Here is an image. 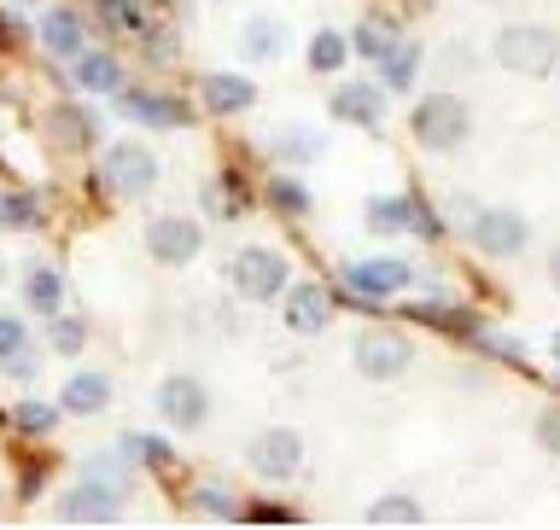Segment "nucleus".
<instances>
[{"label": "nucleus", "mask_w": 560, "mask_h": 530, "mask_svg": "<svg viewBox=\"0 0 560 530\" xmlns=\"http://www.w3.org/2000/svg\"><path fill=\"white\" fill-rule=\"evenodd\" d=\"M152 402H158V414H164V426H175V432H199L210 420V391H205V379H192V374H170L158 385Z\"/></svg>", "instance_id": "10"}, {"label": "nucleus", "mask_w": 560, "mask_h": 530, "mask_svg": "<svg viewBox=\"0 0 560 530\" xmlns=\"http://www.w3.org/2000/svg\"><path fill=\"white\" fill-rule=\"evenodd\" d=\"M94 17L112 35H135V42H147V35H152V17H147L140 0H94Z\"/></svg>", "instance_id": "26"}, {"label": "nucleus", "mask_w": 560, "mask_h": 530, "mask_svg": "<svg viewBox=\"0 0 560 530\" xmlns=\"http://www.w3.org/2000/svg\"><path fill=\"white\" fill-rule=\"evenodd\" d=\"M332 117L350 122V129H380V122H385V87L362 82V76L339 82V87H332Z\"/></svg>", "instance_id": "14"}, {"label": "nucleus", "mask_w": 560, "mask_h": 530, "mask_svg": "<svg viewBox=\"0 0 560 530\" xmlns=\"http://www.w3.org/2000/svg\"><path fill=\"white\" fill-rule=\"evenodd\" d=\"M199 251H205V227L182 216V210H164V216L147 222V257L158 269H187Z\"/></svg>", "instance_id": "7"}, {"label": "nucleus", "mask_w": 560, "mask_h": 530, "mask_svg": "<svg viewBox=\"0 0 560 530\" xmlns=\"http://www.w3.org/2000/svg\"><path fill=\"white\" fill-rule=\"evenodd\" d=\"M205 210H210V216H222V222H234L240 210H245V187L234 181V169H228L222 181L205 187Z\"/></svg>", "instance_id": "33"}, {"label": "nucleus", "mask_w": 560, "mask_h": 530, "mask_svg": "<svg viewBox=\"0 0 560 530\" xmlns=\"http://www.w3.org/2000/svg\"><path fill=\"white\" fill-rule=\"evenodd\" d=\"M490 59H497L508 76H549V70H560V30H549V24H502L497 42H490Z\"/></svg>", "instance_id": "2"}, {"label": "nucleus", "mask_w": 560, "mask_h": 530, "mask_svg": "<svg viewBox=\"0 0 560 530\" xmlns=\"http://www.w3.org/2000/svg\"><path fill=\"white\" fill-rule=\"evenodd\" d=\"M467 245L479 257H497V262H508V257H520L525 245H532V222L520 216V210H472L467 216Z\"/></svg>", "instance_id": "5"}, {"label": "nucleus", "mask_w": 560, "mask_h": 530, "mask_svg": "<svg viewBox=\"0 0 560 530\" xmlns=\"http://www.w3.org/2000/svg\"><path fill=\"white\" fill-rule=\"evenodd\" d=\"M112 99H117V111L129 117V122H147V129H187V105L175 99V94H158V87H129V82H122Z\"/></svg>", "instance_id": "12"}, {"label": "nucleus", "mask_w": 560, "mask_h": 530, "mask_svg": "<svg viewBox=\"0 0 560 530\" xmlns=\"http://www.w3.org/2000/svg\"><path fill=\"white\" fill-rule=\"evenodd\" d=\"M397 42H402V35H397V17H392V12H368L362 24L350 30V52H357V59H368V64H380Z\"/></svg>", "instance_id": "21"}, {"label": "nucleus", "mask_w": 560, "mask_h": 530, "mask_svg": "<svg viewBox=\"0 0 560 530\" xmlns=\"http://www.w3.org/2000/svg\"><path fill=\"white\" fill-rule=\"evenodd\" d=\"M287 47H292L287 17H245V30H240V59H245V64L287 59Z\"/></svg>", "instance_id": "19"}, {"label": "nucleus", "mask_w": 560, "mask_h": 530, "mask_svg": "<svg viewBox=\"0 0 560 530\" xmlns=\"http://www.w3.org/2000/svg\"><path fill=\"white\" fill-rule=\"evenodd\" d=\"M409 134L420 152H455L467 146L472 134V111L462 94H450V87H438V94H420L415 111H409Z\"/></svg>", "instance_id": "1"}, {"label": "nucleus", "mask_w": 560, "mask_h": 530, "mask_svg": "<svg viewBox=\"0 0 560 530\" xmlns=\"http://www.w3.org/2000/svg\"><path fill=\"white\" fill-rule=\"evenodd\" d=\"M280 315H287L292 332L315 339V332H327V321H332V297H327V286H315V280H298V286L280 292Z\"/></svg>", "instance_id": "13"}, {"label": "nucleus", "mask_w": 560, "mask_h": 530, "mask_svg": "<svg viewBox=\"0 0 560 530\" xmlns=\"http://www.w3.org/2000/svg\"><path fill=\"white\" fill-rule=\"evenodd\" d=\"M537 449L560 455V402H549V409L537 414Z\"/></svg>", "instance_id": "37"}, {"label": "nucleus", "mask_w": 560, "mask_h": 530, "mask_svg": "<svg viewBox=\"0 0 560 530\" xmlns=\"http://www.w3.org/2000/svg\"><path fill=\"white\" fill-rule=\"evenodd\" d=\"M420 59H427V47L420 42H397L392 52L380 59V87L385 94H409L415 76H420Z\"/></svg>", "instance_id": "24"}, {"label": "nucleus", "mask_w": 560, "mask_h": 530, "mask_svg": "<svg viewBox=\"0 0 560 530\" xmlns=\"http://www.w3.org/2000/svg\"><path fill=\"white\" fill-rule=\"evenodd\" d=\"M0 280H7V262H0Z\"/></svg>", "instance_id": "43"}, {"label": "nucleus", "mask_w": 560, "mask_h": 530, "mask_svg": "<svg viewBox=\"0 0 560 530\" xmlns=\"http://www.w3.org/2000/svg\"><path fill=\"white\" fill-rule=\"evenodd\" d=\"M100 181L112 187L117 199H140V192L158 187V157L140 146V140H117V146L100 157Z\"/></svg>", "instance_id": "8"}, {"label": "nucleus", "mask_w": 560, "mask_h": 530, "mask_svg": "<svg viewBox=\"0 0 560 530\" xmlns=\"http://www.w3.org/2000/svg\"><path fill=\"white\" fill-rule=\"evenodd\" d=\"M350 367H357L362 379H374V385H385V379H402L415 367V339L402 327H362L357 332V344H350Z\"/></svg>", "instance_id": "3"}, {"label": "nucleus", "mask_w": 560, "mask_h": 530, "mask_svg": "<svg viewBox=\"0 0 560 530\" xmlns=\"http://www.w3.org/2000/svg\"><path fill=\"white\" fill-rule=\"evenodd\" d=\"M0 367H7L12 379H30V374H35V350H30V344H24V350H12V356L0 362Z\"/></svg>", "instance_id": "39"}, {"label": "nucleus", "mask_w": 560, "mask_h": 530, "mask_svg": "<svg viewBox=\"0 0 560 530\" xmlns=\"http://www.w3.org/2000/svg\"><path fill=\"white\" fill-rule=\"evenodd\" d=\"M240 519H252V525H298L304 514H298V507H275V502H252V507H240Z\"/></svg>", "instance_id": "36"}, {"label": "nucleus", "mask_w": 560, "mask_h": 530, "mask_svg": "<svg viewBox=\"0 0 560 530\" xmlns=\"http://www.w3.org/2000/svg\"><path fill=\"white\" fill-rule=\"evenodd\" d=\"M262 199H269V210H275V216H292V222H304L310 216V187L304 181H298V175L292 169H275L269 175V187H262Z\"/></svg>", "instance_id": "25"}, {"label": "nucleus", "mask_w": 560, "mask_h": 530, "mask_svg": "<svg viewBox=\"0 0 560 530\" xmlns=\"http://www.w3.org/2000/svg\"><path fill=\"white\" fill-rule=\"evenodd\" d=\"M472 59H479V52H472V47H462V42H455V47L444 52V64H450V70H472Z\"/></svg>", "instance_id": "40"}, {"label": "nucleus", "mask_w": 560, "mask_h": 530, "mask_svg": "<svg viewBox=\"0 0 560 530\" xmlns=\"http://www.w3.org/2000/svg\"><path fill=\"white\" fill-rule=\"evenodd\" d=\"M245 467L257 472V479H292L298 467H304V437H298L292 426H269V432H257L252 437V449H245Z\"/></svg>", "instance_id": "9"}, {"label": "nucleus", "mask_w": 560, "mask_h": 530, "mask_svg": "<svg viewBox=\"0 0 560 530\" xmlns=\"http://www.w3.org/2000/svg\"><path fill=\"white\" fill-rule=\"evenodd\" d=\"M35 35H42V47L52 52V59H77V52L88 47V24H82L77 7H47Z\"/></svg>", "instance_id": "18"}, {"label": "nucleus", "mask_w": 560, "mask_h": 530, "mask_svg": "<svg viewBox=\"0 0 560 530\" xmlns=\"http://www.w3.org/2000/svg\"><path fill=\"white\" fill-rule=\"evenodd\" d=\"M30 339H24V321H18V315H0V362L12 356V350H24Z\"/></svg>", "instance_id": "38"}, {"label": "nucleus", "mask_w": 560, "mask_h": 530, "mask_svg": "<svg viewBox=\"0 0 560 530\" xmlns=\"http://www.w3.org/2000/svg\"><path fill=\"white\" fill-rule=\"evenodd\" d=\"M52 514L65 525H117L122 519V490H117V479H105V472H88L82 484L65 490Z\"/></svg>", "instance_id": "6"}, {"label": "nucleus", "mask_w": 560, "mask_h": 530, "mask_svg": "<svg viewBox=\"0 0 560 530\" xmlns=\"http://www.w3.org/2000/svg\"><path fill=\"white\" fill-rule=\"evenodd\" d=\"M59 414L65 409H52V402H18V426H24V432H35V437H42V432H52V426H59Z\"/></svg>", "instance_id": "35"}, {"label": "nucleus", "mask_w": 560, "mask_h": 530, "mask_svg": "<svg viewBox=\"0 0 560 530\" xmlns=\"http://www.w3.org/2000/svg\"><path fill=\"white\" fill-rule=\"evenodd\" d=\"M549 350H555V362H560V332H555V339H549Z\"/></svg>", "instance_id": "42"}, {"label": "nucleus", "mask_w": 560, "mask_h": 530, "mask_svg": "<svg viewBox=\"0 0 560 530\" xmlns=\"http://www.w3.org/2000/svg\"><path fill=\"white\" fill-rule=\"evenodd\" d=\"M47 222L42 192H0V234H30Z\"/></svg>", "instance_id": "27"}, {"label": "nucleus", "mask_w": 560, "mask_h": 530, "mask_svg": "<svg viewBox=\"0 0 560 530\" xmlns=\"http://www.w3.org/2000/svg\"><path fill=\"white\" fill-rule=\"evenodd\" d=\"M117 449H122V461L152 467V472H170V467H175V449L164 444V437H152V432H129Z\"/></svg>", "instance_id": "30"}, {"label": "nucleus", "mask_w": 560, "mask_h": 530, "mask_svg": "<svg viewBox=\"0 0 560 530\" xmlns=\"http://www.w3.org/2000/svg\"><path fill=\"white\" fill-rule=\"evenodd\" d=\"M345 292H357V297H374V304H385V297H397V292H409L415 286V269L402 257H368V262H345Z\"/></svg>", "instance_id": "11"}, {"label": "nucleus", "mask_w": 560, "mask_h": 530, "mask_svg": "<svg viewBox=\"0 0 560 530\" xmlns=\"http://www.w3.org/2000/svg\"><path fill=\"white\" fill-rule=\"evenodd\" d=\"M199 99L210 117H240L257 105V87L252 76H234V70H210V76H199Z\"/></svg>", "instance_id": "16"}, {"label": "nucleus", "mask_w": 560, "mask_h": 530, "mask_svg": "<svg viewBox=\"0 0 560 530\" xmlns=\"http://www.w3.org/2000/svg\"><path fill=\"white\" fill-rule=\"evenodd\" d=\"M304 59H310L315 76H339L345 59H350V35L345 30H315L310 47H304Z\"/></svg>", "instance_id": "28"}, {"label": "nucleus", "mask_w": 560, "mask_h": 530, "mask_svg": "<svg viewBox=\"0 0 560 530\" xmlns=\"http://www.w3.org/2000/svg\"><path fill=\"white\" fill-rule=\"evenodd\" d=\"M187 507H192V514H205V519H222V525H234V519H240V502L228 496L222 484H199V490L187 496Z\"/></svg>", "instance_id": "34"}, {"label": "nucleus", "mask_w": 560, "mask_h": 530, "mask_svg": "<svg viewBox=\"0 0 560 530\" xmlns=\"http://www.w3.org/2000/svg\"><path fill=\"white\" fill-rule=\"evenodd\" d=\"M24 304L42 315V321L65 309V274L52 269V262H30V274H24Z\"/></svg>", "instance_id": "23"}, {"label": "nucleus", "mask_w": 560, "mask_h": 530, "mask_svg": "<svg viewBox=\"0 0 560 530\" xmlns=\"http://www.w3.org/2000/svg\"><path fill=\"white\" fill-rule=\"evenodd\" d=\"M549 286L560 292V245H555V251H549Z\"/></svg>", "instance_id": "41"}, {"label": "nucleus", "mask_w": 560, "mask_h": 530, "mask_svg": "<svg viewBox=\"0 0 560 530\" xmlns=\"http://www.w3.org/2000/svg\"><path fill=\"white\" fill-rule=\"evenodd\" d=\"M322 152H327V134H315V129H287V134L275 140L280 169H304V164H315Z\"/></svg>", "instance_id": "29"}, {"label": "nucleus", "mask_w": 560, "mask_h": 530, "mask_svg": "<svg viewBox=\"0 0 560 530\" xmlns=\"http://www.w3.org/2000/svg\"><path fill=\"white\" fill-rule=\"evenodd\" d=\"M47 140L59 152H88V146H100V117L88 111V105H47Z\"/></svg>", "instance_id": "15"}, {"label": "nucleus", "mask_w": 560, "mask_h": 530, "mask_svg": "<svg viewBox=\"0 0 560 530\" xmlns=\"http://www.w3.org/2000/svg\"><path fill=\"white\" fill-rule=\"evenodd\" d=\"M47 350H52V356H82V350H88V321H82V315H47Z\"/></svg>", "instance_id": "31"}, {"label": "nucleus", "mask_w": 560, "mask_h": 530, "mask_svg": "<svg viewBox=\"0 0 560 530\" xmlns=\"http://www.w3.org/2000/svg\"><path fill=\"white\" fill-rule=\"evenodd\" d=\"M228 286L240 297H252V304H275L292 286V262L269 251V245H245V251L228 257Z\"/></svg>", "instance_id": "4"}, {"label": "nucleus", "mask_w": 560, "mask_h": 530, "mask_svg": "<svg viewBox=\"0 0 560 530\" xmlns=\"http://www.w3.org/2000/svg\"><path fill=\"white\" fill-rule=\"evenodd\" d=\"M59 409L65 414H105V409H112V374H88V367H82V374H70L65 379V391H59Z\"/></svg>", "instance_id": "20"}, {"label": "nucleus", "mask_w": 560, "mask_h": 530, "mask_svg": "<svg viewBox=\"0 0 560 530\" xmlns=\"http://www.w3.org/2000/svg\"><path fill=\"white\" fill-rule=\"evenodd\" d=\"M70 87L88 99H112L117 87H122V64L112 59V52H94V47H82L77 59H70Z\"/></svg>", "instance_id": "17"}, {"label": "nucleus", "mask_w": 560, "mask_h": 530, "mask_svg": "<svg viewBox=\"0 0 560 530\" xmlns=\"http://www.w3.org/2000/svg\"><path fill=\"white\" fill-rule=\"evenodd\" d=\"M362 525H427V507H420L415 496H380L362 514Z\"/></svg>", "instance_id": "32"}, {"label": "nucleus", "mask_w": 560, "mask_h": 530, "mask_svg": "<svg viewBox=\"0 0 560 530\" xmlns=\"http://www.w3.org/2000/svg\"><path fill=\"white\" fill-rule=\"evenodd\" d=\"M415 204L420 199H409V192H374V199H368V234H409Z\"/></svg>", "instance_id": "22"}]
</instances>
